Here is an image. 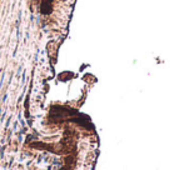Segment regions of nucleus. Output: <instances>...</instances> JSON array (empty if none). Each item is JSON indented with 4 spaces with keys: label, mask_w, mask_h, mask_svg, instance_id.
<instances>
[{
    "label": "nucleus",
    "mask_w": 184,
    "mask_h": 170,
    "mask_svg": "<svg viewBox=\"0 0 184 170\" xmlns=\"http://www.w3.org/2000/svg\"><path fill=\"white\" fill-rule=\"evenodd\" d=\"M41 11L44 14H49L51 11V5H50V1H43V4H41Z\"/></svg>",
    "instance_id": "f257e3e1"
}]
</instances>
